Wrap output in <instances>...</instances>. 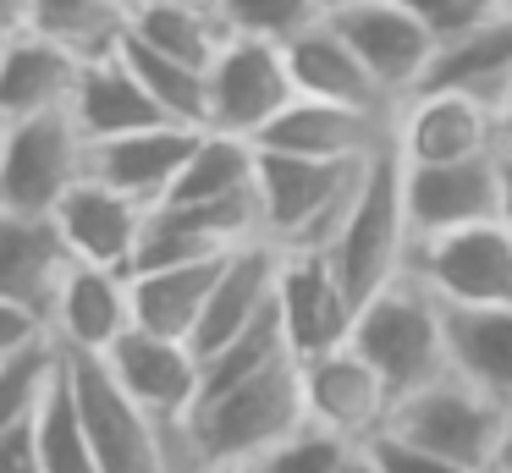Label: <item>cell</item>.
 <instances>
[{
	"mask_svg": "<svg viewBox=\"0 0 512 473\" xmlns=\"http://www.w3.org/2000/svg\"><path fill=\"white\" fill-rule=\"evenodd\" d=\"M127 330H133V275L72 259L67 281H61V297H56V314H50L56 347L105 358Z\"/></svg>",
	"mask_w": 512,
	"mask_h": 473,
	"instance_id": "ac0fdd59",
	"label": "cell"
},
{
	"mask_svg": "<svg viewBox=\"0 0 512 473\" xmlns=\"http://www.w3.org/2000/svg\"><path fill=\"white\" fill-rule=\"evenodd\" d=\"M210 6H221V0H210Z\"/></svg>",
	"mask_w": 512,
	"mask_h": 473,
	"instance_id": "c3c4849f",
	"label": "cell"
},
{
	"mask_svg": "<svg viewBox=\"0 0 512 473\" xmlns=\"http://www.w3.org/2000/svg\"><path fill=\"white\" fill-rule=\"evenodd\" d=\"M72 270V248L61 237L56 215H17L0 209V297L34 308L50 325L61 281Z\"/></svg>",
	"mask_w": 512,
	"mask_h": 473,
	"instance_id": "ffe728a7",
	"label": "cell"
},
{
	"mask_svg": "<svg viewBox=\"0 0 512 473\" xmlns=\"http://www.w3.org/2000/svg\"><path fill=\"white\" fill-rule=\"evenodd\" d=\"M276 314H281V330H287L292 358H314V352H331L353 336L358 303L347 297L331 253L325 248H292V253H281Z\"/></svg>",
	"mask_w": 512,
	"mask_h": 473,
	"instance_id": "5bb4252c",
	"label": "cell"
},
{
	"mask_svg": "<svg viewBox=\"0 0 512 473\" xmlns=\"http://www.w3.org/2000/svg\"><path fill=\"white\" fill-rule=\"evenodd\" d=\"M122 55L133 66V77L144 83V94L160 105L166 121H182V127H204L210 121V66H193L182 55H166L155 44H144L138 33L122 39Z\"/></svg>",
	"mask_w": 512,
	"mask_h": 473,
	"instance_id": "f546056e",
	"label": "cell"
},
{
	"mask_svg": "<svg viewBox=\"0 0 512 473\" xmlns=\"http://www.w3.org/2000/svg\"><path fill=\"white\" fill-rule=\"evenodd\" d=\"M287 66L292 83H298L303 99H325V105H347V110H369V116H397V99L375 83L358 50L331 28V17L314 22L309 33L287 44Z\"/></svg>",
	"mask_w": 512,
	"mask_h": 473,
	"instance_id": "44dd1931",
	"label": "cell"
},
{
	"mask_svg": "<svg viewBox=\"0 0 512 473\" xmlns=\"http://www.w3.org/2000/svg\"><path fill=\"white\" fill-rule=\"evenodd\" d=\"M34 33L56 39L78 61H100L122 50V39L133 33V0H39Z\"/></svg>",
	"mask_w": 512,
	"mask_h": 473,
	"instance_id": "4dcf8cb0",
	"label": "cell"
},
{
	"mask_svg": "<svg viewBox=\"0 0 512 473\" xmlns=\"http://www.w3.org/2000/svg\"><path fill=\"white\" fill-rule=\"evenodd\" d=\"M452 374L512 407V308H452L446 303Z\"/></svg>",
	"mask_w": 512,
	"mask_h": 473,
	"instance_id": "4316f807",
	"label": "cell"
},
{
	"mask_svg": "<svg viewBox=\"0 0 512 473\" xmlns=\"http://www.w3.org/2000/svg\"><path fill=\"white\" fill-rule=\"evenodd\" d=\"M111 374L122 380V391L133 396L144 413H155L160 424L182 429L199 402V352L193 341H177V336H155V330L133 325L111 352H105Z\"/></svg>",
	"mask_w": 512,
	"mask_h": 473,
	"instance_id": "2e32d148",
	"label": "cell"
},
{
	"mask_svg": "<svg viewBox=\"0 0 512 473\" xmlns=\"http://www.w3.org/2000/svg\"><path fill=\"white\" fill-rule=\"evenodd\" d=\"M276 275H281V248L276 242H248L221 264V281L210 292L199 330H193V352L210 358L226 341H237L243 330H254L259 319L276 308Z\"/></svg>",
	"mask_w": 512,
	"mask_h": 473,
	"instance_id": "7402d4cb",
	"label": "cell"
},
{
	"mask_svg": "<svg viewBox=\"0 0 512 473\" xmlns=\"http://www.w3.org/2000/svg\"><path fill=\"white\" fill-rule=\"evenodd\" d=\"M419 88H463V94L501 105V94L512 88V11H501L496 22L463 33V39L441 44Z\"/></svg>",
	"mask_w": 512,
	"mask_h": 473,
	"instance_id": "484cf974",
	"label": "cell"
},
{
	"mask_svg": "<svg viewBox=\"0 0 512 473\" xmlns=\"http://www.w3.org/2000/svg\"><path fill=\"white\" fill-rule=\"evenodd\" d=\"M331 264L342 275L347 297L358 308L375 292H386L391 281L413 270V220H408V165H402L397 143H380L369 160L364 182H358L347 220L331 237Z\"/></svg>",
	"mask_w": 512,
	"mask_h": 473,
	"instance_id": "7a4b0ae2",
	"label": "cell"
},
{
	"mask_svg": "<svg viewBox=\"0 0 512 473\" xmlns=\"http://www.w3.org/2000/svg\"><path fill=\"white\" fill-rule=\"evenodd\" d=\"M320 6H325V11H331V6H342V0H320Z\"/></svg>",
	"mask_w": 512,
	"mask_h": 473,
	"instance_id": "bcb514c9",
	"label": "cell"
},
{
	"mask_svg": "<svg viewBox=\"0 0 512 473\" xmlns=\"http://www.w3.org/2000/svg\"><path fill=\"white\" fill-rule=\"evenodd\" d=\"M303 424H309V413H303L298 358H281L254 380L193 402L188 424H182L188 473L215 468V462H259L270 446H281Z\"/></svg>",
	"mask_w": 512,
	"mask_h": 473,
	"instance_id": "6da1fadb",
	"label": "cell"
},
{
	"mask_svg": "<svg viewBox=\"0 0 512 473\" xmlns=\"http://www.w3.org/2000/svg\"><path fill=\"white\" fill-rule=\"evenodd\" d=\"M496 473H512V418H507V440H501V457H496Z\"/></svg>",
	"mask_w": 512,
	"mask_h": 473,
	"instance_id": "7bdbcfd3",
	"label": "cell"
},
{
	"mask_svg": "<svg viewBox=\"0 0 512 473\" xmlns=\"http://www.w3.org/2000/svg\"><path fill=\"white\" fill-rule=\"evenodd\" d=\"M34 11H39V0H0V22H6L12 33L34 28Z\"/></svg>",
	"mask_w": 512,
	"mask_h": 473,
	"instance_id": "f35d334b",
	"label": "cell"
},
{
	"mask_svg": "<svg viewBox=\"0 0 512 473\" xmlns=\"http://www.w3.org/2000/svg\"><path fill=\"white\" fill-rule=\"evenodd\" d=\"M254 176H259V143L254 138H237V132L204 127L166 204H215V198L248 193V187H254Z\"/></svg>",
	"mask_w": 512,
	"mask_h": 473,
	"instance_id": "f1b7e54d",
	"label": "cell"
},
{
	"mask_svg": "<svg viewBox=\"0 0 512 473\" xmlns=\"http://www.w3.org/2000/svg\"><path fill=\"white\" fill-rule=\"evenodd\" d=\"M149 215H155V209L127 198L122 187L100 182V176H83V182L61 198L56 226H61V237H67L72 259L133 275L138 253H144V237H149Z\"/></svg>",
	"mask_w": 512,
	"mask_h": 473,
	"instance_id": "9a60e30c",
	"label": "cell"
},
{
	"mask_svg": "<svg viewBox=\"0 0 512 473\" xmlns=\"http://www.w3.org/2000/svg\"><path fill=\"white\" fill-rule=\"evenodd\" d=\"M221 17L232 33L292 44L298 33H309L314 22H325V6L320 0H221Z\"/></svg>",
	"mask_w": 512,
	"mask_h": 473,
	"instance_id": "d6a6232c",
	"label": "cell"
},
{
	"mask_svg": "<svg viewBox=\"0 0 512 473\" xmlns=\"http://www.w3.org/2000/svg\"><path fill=\"white\" fill-rule=\"evenodd\" d=\"M133 6H138V0H133Z\"/></svg>",
	"mask_w": 512,
	"mask_h": 473,
	"instance_id": "681fc988",
	"label": "cell"
},
{
	"mask_svg": "<svg viewBox=\"0 0 512 473\" xmlns=\"http://www.w3.org/2000/svg\"><path fill=\"white\" fill-rule=\"evenodd\" d=\"M61 363H67L83 429H89L105 473H188L182 429H171V424H160L155 413H144V407L122 391L111 363L94 358V352H61Z\"/></svg>",
	"mask_w": 512,
	"mask_h": 473,
	"instance_id": "277c9868",
	"label": "cell"
},
{
	"mask_svg": "<svg viewBox=\"0 0 512 473\" xmlns=\"http://www.w3.org/2000/svg\"><path fill=\"white\" fill-rule=\"evenodd\" d=\"M507 418L512 407L501 396L468 385L463 374H446V380L424 385V391L402 396L391 407V435H402L408 446H424L435 457H452L474 473H496L501 440H507Z\"/></svg>",
	"mask_w": 512,
	"mask_h": 473,
	"instance_id": "8992f818",
	"label": "cell"
},
{
	"mask_svg": "<svg viewBox=\"0 0 512 473\" xmlns=\"http://www.w3.org/2000/svg\"><path fill=\"white\" fill-rule=\"evenodd\" d=\"M226 259H232V253H226ZM226 259H188V264L133 270V325L155 330V336L193 341Z\"/></svg>",
	"mask_w": 512,
	"mask_h": 473,
	"instance_id": "cb8c5ba5",
	"label": "cell"
},
{
	"mask_svg": "<svg viewBox=\"0 0 512 473\" xmlns=\"http://www.w3.org/2000/svg\"><path fill=\"white\" fill-rule=\"evenodd\" d=\"M89 176V138L72 110L6 121L0 138V209L56 215L61 198Z\"/></svg>",
	"mask_w": 512,
	"mask_h": 473,
	"instance_id": "52a82bcc",
	"label": "cell"
},
{
	"mask_svg": "<svg viewBox=\"0 0 512 473\" xmlns=\"http://www.w3.org/2000/svg\"><path fill=\"white\" fill-rule=\"evenodd\" d=\"M347 341H353V347L375 363V374L386 380V391L397 396V402L452 374V347H446V303L413 270L358 308L353 336H347Z\"/></svg>",
	"mask_w": 512,
	"mask_h": 473,
	"instance_id": "3957f363",
	"label": "cell"
},
{
	"mask_svg": "<svg viewBox=\"0 0 512 473\" xmlns=\"http://www.w3.org/2000/svg\"><path fill=\"white\" fill-rule=\"evenodd\" d=\"M402 6L435 33V44H452V39H463V33L496 22L501 11H512V0H402Z\"/></svg>",
	"mask_w": 512,
	"mask_h": 473,
	"instance_id": "e575fe53",
	"label": "cell"
},
{
	"mask_svg": "<svg viewBox=\"0 0 512 473\" xmlns=\"http://www.w3.org/2000/svg\"><path fill=\"white\" fill-rule=\"evenodd\" d=\"M133 33L166 55H182L193 66H210L221 44L232 39L221 6L210 0H138L133 6Z\"/></svg>",
	"mask_w": 512,
	"mask_h": 473,
	"instance_id": "83f0119b",
	"label": "cell"
},
{
	"mask_svg": "<svg viewBox=\"0 0 512 473\" xmlns=\"http://www.w3.org/2000/svg\"><path fill=\"white\" fill-rule=\"evenodd\" d=\"M353 440L331 435V429L320 424H303L292 429L281 446H270L265 457H259V473H342L347 462H353Z\"/></svg>",
	"mask_w": 512,
	"mask_h": 473,
	"instance_id": "836d02e7",
	"label": "cell"
},
{
	"mask_svg": "<svg viewBox=\"0 0 512 473\" xmlns=\"http://www.w3.org/2000/svg\"><path fill=\"white\" fill-rule=\"evenodd\" d=\"M501 149H512V88H507V94H501Z\"/></svg>",
	"mask_w": 512,
	"mask_h": 473,
	"instance_id": "ab89813d",
	"label": "cell"
},
{
	"mask_svg": "<svg viewBox=\"0 0 512 473\" xmlns=\"http://www.w3.org/2000/svg\"><path fill=\"white\" fill-rule=\"evenodd\" d=\"M0 138H6V121H0Z\"/></svg>",
	"mask_w": 512,
	"mask_h": 473,
	"instance_id": "7dc6e473",
	"label": "cell"
},
{
	"mask_svg": "<svg viewBox=\"0 0 512 473\" xmlns=\"http://www.w3.org/2000/svg\"><path fill=\"white\" fill-rule=\"evenodd\" d=\"M325 17H331V28L353 44L358 61L375 72V83L386 88L397 105L408 94H419V83H424V72H430L441 44H435V33L424 28L402 0H342V6H331Z\"/></svg>",
	"mask_w": 512,
	"mask_h": 473,
	"instance_id": "7c38bea8",
	"label": "cell"
},
{
	"mask_svg": "<svg viewBox=\"0 0 512 473\" xmlns=\"http://www.w3.org/2000/svg\"><path fill=\"white\" fill-rule=\"evenodd\" d=\"M72 116H78V127L89 143H105V138H122V132L166 121L160 105L144 94V83L133 77V66H127L122 50L100 55V61H83L78 94H72Z\"/></svg>",
	"mask_w": 512,
	"mask_h": 473,
	"instance_id": "d4e9b609",
	"label": "cell"
},
{
	"mask_svg": "<svg viewBox=\"0 0 512 473\" xmlns=\"http://www.w3.org/2000/svg\"><path fill=\"white\" fill-rule=\"evenodd\" d=\"M45 341H56V336H50V325L34 308L0 297V358H17V352H28V347H45Z\"/></svg>",
	"mask_w": 512,
	"mask_h": 473,
	"instance_id": "8d00e7d4",
	"label": "cell"
},
{
	"mask_svg": "<svg viewBox=\"0 0 512 473\" xmlns=\"http://www.w3.org/2000/svg\"><path fill=\"white\" fill-rule=\"evenodd\" d=\"M501 165H507V204H501V220H507V226H512V149L501 154Z\"/></svg>",
	"mask_w": 512,
	"mask_h": 473,
	"instance_id": "ee69618b",
	"label": "cell"
},
{
	"mask_svg": "<svg viewBox=\"0 0 512 473\" xmlns=\"http://www.w3.org/2000/svg\"><path fill=\"white\" fill-rule=\"evenodd\" d=\"M391 143L408 165H457L501 154V110L463 88H419L391 116Z\"/></svg>",
	"mask_w": 512,
	"mask_h": 473,
	"instance_id": "ba28073f",
	"label": "cell"
},
{
	"mask_svg": "<svg viewBox=\"0 0 512 473\" xmlns=\"http://www.w3.org/2000/svg\"><path fill=\"white\" fill-rule=\"evenodd\" d=\"M0 473H45V457H39V440L34 424L0 435Z\"/></svg>",
	"mask_w": 512,
	"mask_h": 473,
	"instance_id": "74e56055",
	"label": "cell"
},
{
	"mask_svg": "<svg viewBox=\"0 0 512 473\" xmlns=\"http://www.w3.org/2000/svg\"><path fill=\"white\" fill-rule=\"evenodd\" d=\"M369 457H375V473H474V468H463V462H452V457H435V451H424V446H408L402 435H375L369 440Z\"/></svg>",
	"mask_w": 512,
	"mask_h": 473,
	"instance_id": "d590c367",
	"label": "cell"
},
{
	"mask_svg": "<svg viewBox=\"0 0 512 473\" xmlns=\"http://www.w3.org/2000/svg\"><path fill=\"white\" fill-rule=\"evenodd\" d=\"M369 160H298V154L259 149L254 187H259V209H265V242H276L281 253L331 248Z\"/></svg>",
	"mask_w": 512,
	"mask_h": 473,
	"instance_id": "5b68a950",
	"label": "cell"
},
{
	"mask_svg": "<svg viewBox=\"0 0 512 473\" xmlns=\"http://www.w3.org/2000/svg\"><path fill=\"white\" fill-rule=\"evenodd\" d=\"M34 440H39V457H45V473H105L100 451H94L89 429H83L67 363L56 369V380H50L45 402H39V413H34Z\"/></svg>",
	"mask_w": 512,
	"mask_h": 473,
	"instance_id": "1f68e13d",
	"label": "cell"
},
{
	"mask_svg": "<svg viewBox=\"0 0 512 473\" xmlns=\"http://www.w3.org/2000/svg\"><path fill=\"white\" fill-rule=\"evenodd\" d=\"M292 99H298V83L287 66V44L232 33L210 61V121L204 127L259 138Z\"/></svg>",
	"mask_w": 512,
	"mask_h": 473,
	"instance_id": "9c48e42d",
	"label": "cell"
},
{
	"mask_svg": "<svg viewBox=\"0 0 512 473\" xmlns=\"http://www.w3.org/2000/svg\"><path fill=\"white\" fill-rule=\"evenodd\" d=\"M501 154H479V160H457V165H408L402 160L408 165L413 248L430 237H452V231L501 220V204H507V165H501Z\"/></svg>",
	"mask_w": 512,
	"mask_h": 473,
	"instance_id": "4fadbf2b",
	"label": "cell"
},
{
	"mask_svg": "<svg viewBox=\"0 0 512 473\" xmlns=\"http://www.w3.org/2000/svg\"><path fill=\"white\" fill-rule=\"evenodd\" d=\"M413 275L452 308H512V226H468L413 248Z\"/></svg>",
	"mask_w": 512,
	"mask_h": 473,
	"instance_id": "8fae6325",
	"label": "cell"
},
{
	"mask_svg": "<svg viewBox=\"0 0 512 473\" xmlns=\"http://www.w3.org/2000/svg\"><path fill=\"white\" fill-rule=\"evenodd\" d=\"M204 127H182V121H155V127L122 132V138L89 143V176L122 187L127 198L160 209L177 187L182 165H188L193 143H199Z\"/></svg>",
	"mask_w": 512,
	"mask_h": 473,
	"instance_id": "e0dca14e",
	"label": "cell"
},
{
	"mask_svg": "<svg viewBox=\"0 0 512 473\" xmlns=\"http://www.w3.org/2000/svg\"><path fill=\"white\" fill-rule=\"evenodd\" d=\"M298 380H303V413H309V424L331 429V435L353 440V446H369L375 435H386L397 396L386 391L375 363L353 341H342L331 352H314V358H298Z\"/></svg>",
	"mask_w": 512,
	"mask_h": 473,
	"instance_id": "30bf717a",
	"label": "cell"
},
{
	"mask_svg": "<svg viewBox=\"0 0 512 473\" xmlns=\"http://www.w3.org/2000/svg\"><path fill=\"white\" fill-rule=\"evenodd\" d=\"M386 138H391V116H369V110L298 94L254 143L265 154H298V160H369Z\"/></svg>",
	"mask_w": 512,
	"mask_h": 473,
	"instance_id": "d6986e66",
	"label": "cell"
},
{
	"mask_svg": "<svg viewBox=\"0 0 512 473\" xmlns=\"http://www.w3.org/2000/svg\"><path fill=\"white\" fill-rule=\"evenodd\" d=\"M199 473H259V462H215V468H199Z\"/></svg>",
	"mask_w": 512,
	"mask_h": 473,
	"instance_id": "b9f144b4",
	"label": "cell"
},
{
	"mask_svg": "<svg viewBox=\"0 0 512 473\" xmlns=\"http://www.w3.org/2000/svg\"><path fill=\"white\" fill-rule=\"evenodd\" d=\"M12 39H17V33L6 28V22H0V55H6V44H12Z\"/></svg>",
	"mask_w": 512,
	"mask_h": 473,
	"instance_id": "f6af8a7d",
	"label": "cell"
},
{
	"mask_svg": "<svg viewBox=\"0 0 512 473\" xmlns=\"http://www.w3.org/2000/svg\"><path fill=\"white\" fill-rule=\"evenodd\" d=\"M83 61L61 50L56 39L23 28L0 55V121H28L50 110H72Z\"/></svg>",
	"mask_w": 512,
	"mask_h": 473,
	"instance_id": "603a6c76",
	"label": "cell"
},
{
	"mask_svg": "<svg viewBox=\"0 0 512 473\" xmlns=\"http://www.w3.org/2000/svg\"><path fill=\"white\" fill-rule=\"evenodd\" d=\"M342 473H375V457H369V446H358V451H353V462H347Z\"/></svg>",
	"mask_w": 512,
	"mask_h": 473,
	"instance_id": "60d3db41",
	"label": "cell"
}]
</instances>
